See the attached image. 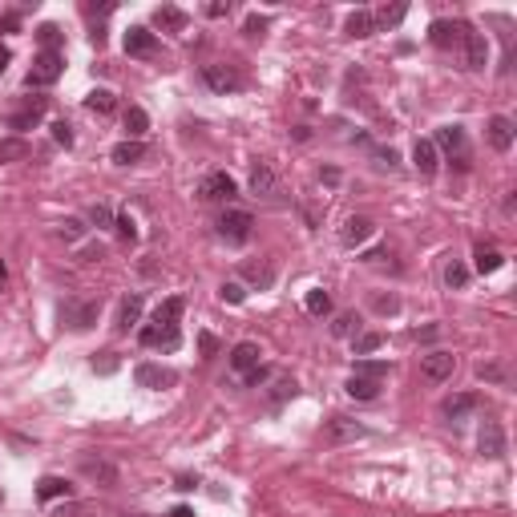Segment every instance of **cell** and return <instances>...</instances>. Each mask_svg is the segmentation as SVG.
I'll use <instances>...</instances> for the list:
<instances>
[{"label": "cell", "mask_w": 517, "mask_h": 517, "mask_svg": "<svg viewBox=\"0 0 517 517\" xmlns=\"http://www.w3.org/2000/svg\"><path fill=\"white\" fill-rule=\"evenodd\" d=\"M182 311H186V299H182V295L162 299V307L154 311V324L138 331V340L146 343V348H166V352H174L178 343H182V331H178Z\"/></svg>", "instance_id": "6da1fadb"}, {"label": "cell", "mask_w": 517, "mask_h": 517, "mask_svg": "<svg viewBox=\"0 0 517 517\" xmlns=\"http://www.w3.org/2000/svg\"><path fill=\"white\" fill-rule=\"evenodd\" d=\"M61 73H65L61 49H57V53H37V61H33V69H28L25 85H28V89H45V85H53V81H57Z\"/></svg>", "instance_id": "7a4b0ae2"}, {"label": "cell", "mask_w": 517, "mask_h": 517, "mask_svg": "<svg viewBox=\"0 0 517 517\" xmlns=\"http://www.w3.org/2000/svg\"><path fill=\"white\" fill-rule=\"evenodd\" d=\"M251 227H255V218L247 215V210H227V215L218 218V235H223L230 247H242V242L251 239Z\"/></svg>", "instance_id": "3957f363"}, {"label": "cell", "mask_w": 517, "mask_h": 517, "mask_svg": "<svg viewBox=\"0 0 517 517\" xmlns=\"http://www.w3.org/2000/svg\"><path fill=\"white\" fill-rule=\"evenodd\" d=\"M235 190H239L235 186V178H230L227 170H215V174H206L198 182V198L202 202H230L235 198Z\"/></svg>", "instance_id": "277c9868"}, {"label": "cell", "mask_w": 517, "mask_h": 517, "mask_svg": "<svg viewBox=\"0 0 517 517\" xmlns=\"http://www.w3.org/2000/svg\"><path fill=\"white\" fill-rule=\"evenodd\" d=\"M432 146H441L449 158H457V166H461V170L469 166V138H465V129H461V126H441Z\"/></svg>", "instance_id": "5b68a950"}, {"label": "cell", "mask_w": 517, "mask_h": 517, "mask_svg": "<svg viewBox=\"0 0 517 517\" xmlns=\"http://www.w3.org/2000/svg\"><path fill=\"white\" fill-rule=\"evenodd\" d=\"M45 110H49V97H25V105L9 117V129H16V138H21L25 129H33L45 117Z\"/></svg>", "instance_id": "8992f818"}, {"label": "cell", "mask_w": 517, "mask_h": 517, "mask_svg": "<svg viewBox=\"0 0 517 517\" xmlns=\"http://www.w3.org/2000/svg\"><path fill=\"white\" fill-rule=\"evenodd\" d=\"M461 37H465V21H432L429 25V41L437 45V49H457L461 45Z\"/></svg>", "instance_id": "52a82bcc"}, {"label": "cell", "mask_w": 517, "mask_h": 517, "mask_svg": "<svg viewBox=\"0 0 517 517\" xmlns=\"http://www.w3.org/2000/svg\"><path fill=\"white\" fill-rule=\"evenodd\" d=\"M97 311H101V303H77V299H69L61 307V319L69 324V328L85 331V328H93V324H97Z\"/></svg>", "instance_id": "ba28073f"}, {"label": "cell", "mask_w": 517, "mask_h": 517, "mask_svg": "<svg viewBox=\"0 0 517 517\" xmlns=\"http://www.w3.org/2000/svg\"><path fill=\"white\" fill-rule=\"evenodd\" d=\"M202 81L215 89V93H235L242 85V77L230 65H202Z\"/></svg>", "instance_id": "9c48e42d"}, {"label": "cell", "mask_w": 517, "mask_h": 517, "mask_svg": "<svg viewBox=\"0 0 517 517\" xmlns=\"http://www.w3.org/2000/svg\"><path fill=\"white\" fill-rule=\"evenodd\" d=\"M453 368H457V356H449V352L420 356V372H425V380H432V384L449 380V376H453Z\"/></svg>", "instance_id": "30bf717a"}, {"label": "cell", "mask_w": 517, "mask_h": 517, "mask_svg": "<svg viewBox=\"0 0 517 517\" xmlns=\"http://www.w3.org/2000/svg\"><path fill=\"white\" fill-rule=\"evenodd\" d=\"M376 235V223L368 215H352L348 223H343V230H340V242L343 247H360V242H368Z\"/></svg>", "instance_id": "8fae6325"}, {"label": "cell", "mask_w": 517, "mask_h": 517, "mask_svg": "<svg viewBox=\"0 0 517 517\" xmlns=\"http://www.w3.org/2000/svg\"><path fill=\"white\" fill-rule=\"evenodd\" d=\"M485 134H489V146L493 150H513V122L505 114H493L489 122H485Z\"/></svg>", "instance_id": "7c38bea8"}, {"label": "cell", "mask_w": 517, "mask_h": 517, "mask_svg": "<svg viewBox=\"0 0 517 517\" xmlns=\"http://www.w3.org/2000/svg\"><path fill=\"white\" fill-rule=\"evenodd\" d=\"M461 45H465V65H469V69H485V65H489V45H485V37H481V33H473L469 25H465V37H461Z\"/></svg>", "instance_id": "4fadbf2b"}, {"label": "cell", "mask_w": 517, "mask_h": 517, "mask_svg": "<svg viewBox=\"0 0 517 517\" xmlns=\"http://www.w3.org/2000/svg\"><path fill=\"white\" fill-rule=\"evenodd\" d=\"M259 360H263V352H259V343H251V340H242V343H235V348H230V368H235L239 376L255 372V368H259Z\"/></svg>", "instance_id": "5bb4252c"}, {"label": "cell", "mask_w": 517, "mask_h": 517, "mask_svg": "<svg viewBox=\"0 0 517 517\" xmlns=\"http://www.w3.org/2000/svg\"><path fill=\"white\" fill-rule=\"evenodd\" d=\"M134 380H138V388H170L174 384V372L170 368H158V364H138L134 368Z\"/></svg>", "instance_id": "9a60e30c"}, {"label": "cell", "mask_w": 517, "mask_h": 517, "mask_svg": "<svg viewBox=\"0 0 517 517\" xmlns=\"http://www.w3.org/2000/svg\"><path fill=\"white\" fill-rule=\"evenodd\" d=\"M126 53H129V57H154V53H158V37H154L150 28L134 25L126 33Z\"/></svg>", "instance_id": "2e32d148"}, {"label": "cell", "mask_w": 517, "mask_h": 517, "mask_svg": "<svg viewBox=\"0 0 517 517\" xmlns=\"http://www.w3.org/2000/svg\"><path fill=\"white\" fill-rule=\"evenodd\" d=\"M360 437H368L364 425H356V420H348V417H331L328 420V441L343 444V441H360Z\"/></svg>", "instance_id": "e0dca14e"}, {"label": "cell", "mask_w": 517, "mask_h": 517, "mask_svg": "<svg viewBox=\"0 0 517 517\" xmlns=\"http://www.w3.org/2000/svg\"><path fill=\"white\" fill-rule=\"evenodd\" d=\"M477 449L485 457H505V432H501L497 420H485V429H481V437H477Z\"/></svg>", "instance_id": "ac0fdd59"}, {"label": "cell", "mask_w": 517, "mask_h": 517, "mask_svg": "<svg viewBox=\"0 0 517 517\" xmlns=\"http://www.w3.org/2000/svg\"><path fill=\"white\" fill-rule=\"evenodd\" d=\"M190 16L182 13V9H174V4H162V9H154V25L162 28V33H182L186 28Z\"/></svg>", "instance_id": "d6986e66"}, {"label": "cell", "mask_w": 517, "mask_h": 517, "mask_svg": "<svg viewBox=\"0 0 517 517\" xmlns=\"http://www.w3.org/2000/svg\"><path fill=\"white\" fill-rule=\"evenodd\" d=\"M477 404H481L477 392H457V396H449V400H444V417H449V420H461V417H469Z\"/></svg>", "instance_id": "ffe728a7"}, {"label": "cell", "mask_w": 517, "mask_h": 517, "mask_svg": "<svg viewBox=\"0 0 517 517\" xmlns=\"http://www.w3.org/2000/svg\"><path fill=\"white\" fill-rule=\"evenodd\" d=\"M28 154H33V146H28L25 138H16V134L13 138H0V166L4 162H25Z\"/></svg>", "instance_id": "44dd1931"}, {"label": "cell", "mask_w": 517, "mask_h": 517, "mask_svg": "<svg viewBox=\"0 0 517 517\" xmlns=\"http://www.w3.org/2000/svg\"><path fill=\"white\" fill-rule=\"evenodd\" d=\"M412 162H417L420 174H437V146H432L429 138H420L417 146H412Z\"/></svg>", "instance_id": "7402d4cb"}, {"label": "cell", "mask_w": 517, "mask_h": 517, "mask_svg": "<svg viewBox=\"0 0 517 517\" xmlns=\"http://www.w3.org/2000/svg\"><path fill=\"white\" fill-rule=\"evenodd\" d=\"M69 493H73V489H69V481H65V477H41V485H37L41 501H61V497L69 501Z\"/></svg>", "instance_id": "603a6c76"}, {"label": "cell", "mask_w": 517, "mask_h": 517, "mask_svg": "<svg viewBox=\"0 0 517 517\" xmlns=\"http://www.w3.org/2000/svg\"><path fill=\"white\" fill-rule=\"evenodd\" d=\"M117 166H134V162H142L146 158V146L142 142H134V138H126V142H117L114 146V154H110Z\"/></svg>", "instance_id": "cb8c5ba5"}, {"label": "cell", "mask_w": 517, "mask_h": 517, "mask_svg": "<svg viewBox=\"0 0 517 517\" xmlns=\"http://www.w3.org/2000/svg\"><path fill=\"white\" fill-rule=\"evenodd\" d=\"M343 33H348V37H372V33H376V25H372V13H364V9L348 13V21H343Z\"/></svg>", "instance_id": "d4e9b609"}, {"label": "cell", "mask_w": 517, "mask_h": 517, "mask_svg": "<svg viewBox=\"0 0 517 517\" xmlns=\"http://www.w3.org/2000/svg\"><path fill=\"white\" fill-rule=\"evenodd\" d=\"M242 279L255 283L259 291H267L271 283H275V267H271V263H247V267H242Z\"/></svg>", "instance_id": "484cf974"}, {"label": "cell", "mask_w": 517, "mask_h": 517, "mask_svg": "<svg viewBox=\"0 0 517 517\" xmlns=\"http://www.w3.org/2000/svg\"><path fill=\"white\" fill-rule=\"evenodd\" d=\"M501 263H505V259H501V251H497V247H485V242H481L477 251H473V267H477L481 275H493Z\"/></svg>", "instance_id": "4316f807"}, {"label": "cell", "mask_w": 517, "mask_h": 517, "mask_svg": "<svg viewBox=\"0 0 517 517\" xmlns=\"http://www.w3.org/2000/svg\"><path fill=\"white\" fill-rule=\"evenodd\" d=\"M408 16V4H384L380 13H372V25L376 28H396Z\"/></svg>", "instance_id": "83f0119b"}, {"label": "cell", "mask_w": 517, "mask_h": 517, "mask_svg": "<svg viewBox=\"0 0 517 517\" xmlns=\"http://www.w3.org/2000/svg\"><path fill=\"white\" fill-rule=\"evenodd\" d=\"M146 129H150V114H146L142 105H129V110H126V134L134 142H142V134H146Z\"/></svg>", "instance_id": "f1b7e54d"}, {"label": "cell", "mask_w": 517, "mask_h": 517, "mask_svg": "<svg viewBox=\"0 0 517 517\" xmlns=\"http://www.w3.org/2000/svg\"><path fill=\"white\" fill-rule=\"evenodd\" d=\"M142 316V295H129V299H122V311H117V331H129L134 324H138Z\"/></svg>", "instance_id": "f546056e"}, {"label": "cell", "mask_w": 517, "mask_h": 517, "mask_svg": "<svg viewBox=\"0 0 517 517\" xmlns=\"http://www.w3.org/2000/svg\"><path fill=\"white\" fill-rule=\"evenodd\" d=\"M81 473H85V477L105 481V485H114V481H117V469L110 465V461H93V457H85V461H81Z\"/></svg>", "instance_id": "4dcf8cb0"}, {"label": "cell", "mask_w": 517, "mask_h": 517, "mask_svg": "<svg viewBox=\"0 0 517 517\" xmlns=\"http://www.w3.org/2000/svg\"><path fill=\"white\" fill-rule=\"evenodd\" d=\"M348 396H356V400H376V396H380V380L352 376V380H348Z\"/></svg>", "instance_id": "1f68e13d"}, {"label": "cell", "mask_w": 517, "mask_h": 517, "mask_svg": "<svg viewBox=\"0 0 517 517\" xmlns=\"http://www.w3.org/2000/svg\"><path fill=\"white\" fill-rule=\"evenodd\" d=\"M85 110H93V114L105 117V114H114L117 110V97L110 93V89H93V93L85 97Z\"/></svg>", "instance_id": "d6a6232c"}, {"label": "cell", "mask_w": 517, "mask_h": 517, "mask_svg": "<svg viewBox=\"0 0 517 517\" xmlns=\"http://www.w3.org/2000/svg\"><path fill=\"white\" fill-rule=\"evenodd\" d=\"M303 307H307L311 316H331V295L324 287H311L307 291V299H303Z\"/></svg>", "instance_id": "836d02e7"}, {"label": "cell", "mask_w": 517, "mask_h": 517, "mask_svg": "<svg viewBox=\"0 0 517 517\" xmlns=\"http://www.w3.org/2000/svg\"><path fill=\"white\" fill-rule=\"evenodd\" d=\"M356 331H360L356 311H340V316L331 319V336H336V340H348V336H356Z\"/></svg>", "instance_id": "e575fe53"}, {"label": "cell", "mask_w": 517, "mask_h": 517, "mask_svg": "<svg viewBox=\"0 0 517 517\" xmlns=\"http://www.w3.org/2000/svg\"><path fill=\"white\" fill-rule=\"evenodd\" d=\"M251 190L255 194H271V190H275V174H271V166H255L251 170Z\"/></svg>", "instance_id": "d590c367"}, {"label": "cell", "mask_w": 517, "mask_h": 517, "mask_svg": "<svg viewBox=\"0 0 517 517\" xmlns=\"http://www.w3.org/2000/svg\"><path fill=\"white\" fill-rule=\"evenodd\" d=\"M61 28L53 25V21H45V25L37 28V41H41V53H57V45H61Z\"/></svg>", "instance_id": "8d00e7d4"}, {"label": "cell", "mask_w": 517, "mask_h": 517, "mask_svg": "<svg viewBox=\"0 0 517 517\" xmlns=\"http://www.w3.org/2000/svg\"><path fill=\"white\" fill-rule=\"evenodd\" d=\"M352 376H368V380H384L388 376V360H356Z\"/></svg>", "instance_id": "74e56055"}, {"label": "cell", "mask_w": 517, "mask_h": 517, "mask_svg": "<svg viewBox=\"0 0 517 517\" xmlns=\"http://www.w3.org/2000/svg\"><path fill=\"white\" fill-rule=\"evenodd\" d=\"M465 283H469V267H465V263H457V259H453V263L444 267V287L461 291Z\"/></svg>", "instance_id": "f35d334b"}, {"label": "cell", "mask_w": 517, "mask_h": 517, "mask_svg": "<svg viewBox=\"0 0 517 517\" xmlns=\"http://www.w3.org/2000/svg\"><path fill=\"white\" fill-rule=\"evenodd\" d=\"M352 348H356V356H372L380 348V343H384V336H380V331H364V336H352Z\"/></svg>", "instance_id": "ab89813d"}, {"label": "cell", "mask_w": 517, "mask_h": 517, "mask_svg": "<svg viewBox=\"0 0 517 517\" xmlns=\"http://www.w3.org/2000/svg\"><path fill=\"white\" fill-rule=\"evenodd\" d=\"M295 392H299L295 376H279V380H275V392H271V400H275V404H283V400H291Z\"/></svg>", "instance_id": "60d3db41"}, {"label": "cell", "mask_w": 517, "mask_h": 517, "mask_svg": "<svg viewBox=\"0 0 517 517\" xmlns=\"http://www.w3.org/2000/svg\"><path fill=\"white\" fill-rule=\"evenodd\" d=\"M114 210H110V206H101V202H97V206H93V210H89V223H93V227H114Z\"/></svg>", "instance_id": "b9f144b4"}, {"label": "cell", "mask_w": 517, "mask_h": 517, "mask_svg": "<svg viewBox=\"0 0 517 517\" xmlns=\"http://www.w3.org/2000/svg\"><path fill=\"white\" fill-rule=\"evenodd\" d=\"M372 307H376L380 316H396V311H400V299H396V295H376Z\"/></svg>", "instance_id": "7bdbcfd3"}, {"label": "cell", "mask_w": 517, "mask_h": 517, "mask_svg": "<svg viewBox=\"0 0 517 517\" xmlns=\"http://www.w3.org/2000/svg\"><path fill=\"white\" fill-rule=\"evenodd\" d=\"M114 227H117V235H122V239H129V242L138 239V223H134L129 215H117V218H114Z\"/></svg>", "instance_id": "ee69618b"}, {"label": "cell", "mask_w": 517, "mask_h": 517, "mask_svg": "<svg viewBox=\"0 0 517 517\" xmlns=\"http://www.w3.org/2000/svg\"><path fill=\"white\" fill-rule=\"evenodd\" d=\"M93 372H101V376H110V372H117V356H114V352H101V356H93Z\"/></svg>", "instance_id": "f6af8a7d"}, {"label": "cell", "mask_w": 517, "mask_h": 517, "mask_svg": "<svg viewBox=\"0 0 517 517\" xmlns=\"http://www.w3.org/2000/svg\"><path fill=\"white\" fill-rule=\"evenodd\" d=\"M61 235L69 242H77L81 235H85V223H81V218H65V223H61Z\"/></svg>", "instance_id": "bcb514c9"}, {"label": "cell", "mask_w": 517, "mask_h": 517, "mask_svg": "<svg viewBox=\"0 0 517 517\" xmlns=\"http://www.w3.org/2000/svg\"><path fill=\"white\" fill-rule=\"evenodd\" d=\"M218 295H223L227 303H242V299H247V291H242V283H223V287H218Z\"/></svg>", "instance_id": "7dc6e473"}, {"label": "cell", "mask_w": 517, "mask_h": 517, "mask_svg": "<svg viewBox=\"0 0 517 517\" xmlns=\"http://www.w3.org/2000/svg\"><path fill=\"white\" fill-rule=\"evenodd\" d=\"M198 352H202V360H210V356L218 352V340L210 331H198Z\"/></svg>", "instance_id": "c3c4849f"}, {"label": "cell", "mask_w": 517, "mask_h": 517, "mask_svg": "<svg viewBox=\"0 0 517 517\" xmlns=\"http://www.w3.org/2000/svg\"><path fill=\"white\" fill-rule=\"evenodd\" d=\"M242 33H247V37H263L267 33V16H247V25H242Z\"/></svg>", "instance_id": "681fc988"}, {"label": "cell", "mask_w": 517, "mask_h": 517, "mask_svg": "<svg viewBox=\"0 0 517 517\" xmlns=\"http://www.w3.org/2000/svg\"><path fill=\"white\" fill-rule=\"evenodd\" d=\"M53 138L61 142V146H73V126H69V122H57V126H53Z\"/></svg>", "instance_id": "f907efd6"}, {"label": "cell", "mask_w": 517, "mask_h": 517, "mask_svg": "<svg viewBox=\"0 0 517 517\" xmlns=\"http://www.w3.org/2000/svg\"><path fill=\"white\" fill-rule=\"evenodd\" d=\"M267 376H271V368H263V364H259V368H255V372H247V376H242V380H247L251 388H259V384H263Z\"/></svg>", "instance_id": "816d5d0a"}, {"label": "cell", "mask_w": 517, "mask_h": 517, "mask_svg": "<svg viewBox=\"0 0 517 517\" xmlns=\"http://www.w3.org/2000/svg\"><path fill=\"white\" fill-rule=\"evenodd\" d=\"M230 13V0H215V4H206V16H227Z\"/></svg>", "instance_id": "f5cc1de1"}, {"label": "cell", "mask_w": 517, "mask_h": 517, "mask_svg": "<svg viewBox=\"0 0 517 517\" xmlns=\"http://www.w3.org/2000/svg\"><path fill=\"white\" fill-rule=\"evenodd\" d=\"M477 376H481V380H501V368H497V364H481V368H477Z\"/></svg>", "instance_id": "db71d44e"}, {"label": "cell", "mask_w": 517, "mask_h": 517, "mask_svg": "<svg viewBox=\"0 0 517 517\" xmlns=\"http://www.w3.org/2000/svg\"><path fill=\"white\" fill-rule=\"evenodd\" d=\"M16 25H21V16H16V13H9V16H4V21H0V28H4V33H13Z\"/></svg>", "instance_id": "11a10c76"}, {"label": "cell", "mask_w": 517, "mask_h": 517, "mask_svg": "<svg viewBox=\"0 0 517 517\" xmlns=\"http://www.w3.org/2000/svg\"><path fill=\"white\" fill-rule=\"evenodd\" d=\"M319 178H324L328 186H336V182H340V170H324V174H319Z\"/></svg>", "instance_id": "9f6ffc18"}, {"label": "cell", "mask_w": 517, "mask_h": 517, "mask_svg": "<svg viewBox=\"0 0 517 517\" xmlns=\"http://www.w3.org/2000/svg\"><path fill=\"white\" fill-rule=\"evenodd\" d=\"M9 61H13V53H9V49H4V45H0V73L9 69Z\"/></svg>", "instance_id": "6f0895ef"}, {"label": "cell", "mask_w": 517, "mask_h": 517, "mask_svg": "<svg viewBox=\"0 0 517 517\" xmlns=\"http://www.w3.org/2000/svg\"><path fill=\"white\" fill-rule=\"evenodd\" d=\"M170 517H194V509H190V505H178V509H174Z\"/></svg>", "instance_id": "680465c9"}, {"label": "cell", "mask_w": 517, "mask_h": 517, "mask_svg": "<svg viewBox=\"0 0 517 517\" xmlns=\"http://www.w3.org/2000/svg\"><path fill=\"white\" fill-rule=\"evenodd\" d=\"M4 279H9V267L0 263V287H4Z\"/></svg>", "instance_id": "91938a15"}]
</instances>
